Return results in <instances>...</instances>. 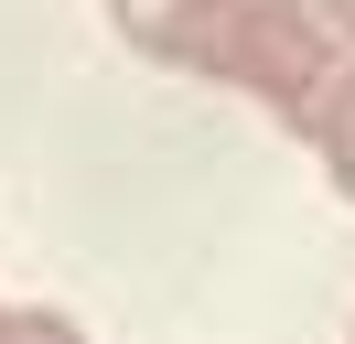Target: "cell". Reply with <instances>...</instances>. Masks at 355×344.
<instances>
[{"label": "cell", "mask_w": 355, "mask_h": 344, "mask_svg": "<svg viewBox=\"0 0 355 344\" xmlns=\"http://www.w3.org/2000/svg\"><path fill=\"white\" fill-rule=\"evenodd\" d=\"M108 22L140 54H162V64H194V76H216V86L269 97L291 129L312 119V97L334 86V64H355V54H334V43L312 33L291 0H108Z\"/></svg>", "instance_id": "cell-1"}, {"label": "cell", "mask_w": 355, "mask_h": 344, "mask_svg": "<svg viewBox=\"0 0 355 344\" xmlns=\"http://www.w3.org/2000/svg\"><path fill=\"white\" fill-rule=\"evenodd\" d=\"M302 140L334 162V183L355 194V64H334V86L312 97V119H302Z\"/></svg>", "instance_id": "cell-2"}, {"label": "cell", "mask_w": 355, "mask_h": 344, "mask_svg": "<svg viewBox=\"0 0 355 344\" xmlns=\"http://www.w3.org/2000/svg\"><path fill=\"white\" fill-rule=\"evenodd\" d=\"M0 344H87L65 312H0Z\"/></svg>", "instance_id": "cell-3"}, {"label": "cell", "mask_w": 355, "mask_h": 344, "mask_svg": "<svg viewBox=\"0 0 355 344\" xmlns=\"http://www.w3.org/2000/svg\"><path fill=\"white\" fill-rule=\"evenodd\" d=\"M291 11H302L312 33L334 43V54H355V0H291Z\"/></svg>", "instance_id": "cell-4"}]
</instances>
